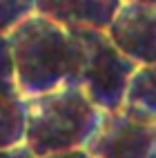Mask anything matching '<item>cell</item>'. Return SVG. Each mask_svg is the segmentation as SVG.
Masks as SVG:
<instances>
[{
    "instance_id": "1",
    "label": "cell",
    "mask_w": 156,
    "mask_h": 158,
    "mask_svg": "<svg viewBox=\"0 0 156 158\" xmlns=\"http://www.w3.org/2000/svg\"><path fill=\"white\" fill-rule=\"evenodd\" d=\"M16 87L25 98L74 85V38L65 25L31 14L7 36Z\"/></svg>"
},
{
    "instance_id": "2",
    "label": "cell",
    "mask_w": 156,
    "mask_h": 158,
    "mask_svg": "<svg viewBox=\"0 0 156 158\" xmlns=\"http://www.w3.org/2000/svg\"><path fill=\"white\" fill-rule=\"evenodd\" d=\"M103 120V109L94 105L78 85L27 98L25 145L36 158L85 149Z\"/></svg>"
},
{
    "instance_id": "3",
    "label": "cell",
    "mask_w": 156,
    "mask_h": 158,
    "mask_svg": "<svg viewBox=\"0 0 156 158\" xmlns=\"http://www.w3.org/2000/svg\"><path fill=\"white\" fill-rule=\"evenodd\" d=\"M67 29L74 38V85H78L103 111L123 105L138 65L112 43L105 29Z\"/></svg>"
},
{
    "instance_id": "4",
    "label": "cell",
    "mask_w": 156,
    "mask_h": 158,
    "mask_svg": "<svg viewBox=\"0 0 156 158\" xmlns=\"http://www.w3.org/2000/svg\"><path fill=\"white\" fill-rule=\"evenodd\" d=\"M85 149L94 158H156V116L132 102L105 109Z\"/></svg>"
},
{
    "instance_id": "5",
    "label": "cell",
    "mask_w": 156,
    "mask_h": 158,
    "mask_svg": "<svg viewBox=\"0 0 156 158\" xmlns=\"http://www.w3.org/2000/svg\"><path fill=\"white\" fill-rule=\"evenodd\" d=\"M105 31L112 43L138 67L156 62V7L123 0Z\"/></svg>"
},
{
    "instance_id": "6",
    "label": "cell",
    "mask_w": 156,
    "mask_h": 158,
    "mask_svg": "<svg viewBox=\"0 0 156 158\" xmlns=\"http://www.w3.org/2000/svg\"><path fill=\"white\" fill-rule=\"evenodd\" d=\"M123 0H36V14L65 27L107 29Z\"/></svg>"
},
{
    "instance_id": "7",
    "label": "cell",
    "mask_w": 156,
    "mask_h": 158,
    "mask_svg": "<svg viewBox=\"0 0 156 158\" xmlns=\"http://www.w3.org/2000/svg\"><path fill=\"white\" fill-rule=\"evenodd\" d=\"M27 98L18 89H0V149L25 143Z\"/></svg>"
},
{
    "instance_id": "8",
    "label": "cell",
    "mask_w": 156,
    "mask_h": 158,
    "mask_svg": "<svg viewBox=\"0 0 156 158\" xmlns=\"http://www.w3.org/2000/svg\"><path fill=\"white\" fill-rule=\"evenodd\" d=\"M125 102H132L156 116V62L154 65H143L134 71Z\"/></svg>"
},
{
    "instance_id": "9",
    "label": "cell",
    "mask_w": 156,
    "mask_h": 158,
    "mask_svg": "<svg viewBox=\"0 0 156 158\" xmlns=\"http://www.w3.org/2000/svg\"><path fill=\"white\" fill-rule=\"evenodd\" d=\"M31 14H36V0H0V36H9Z\"/></svg>"
},
{
    "instance_id": "10",
    "label": "cell",
    "mask_w": 156,
    "mask_h": 158,
    "mask_svg": "<svg viewBox=\"0 0 156 158\" xmlns=\"http://www.w3.org/2000/svg\"><path fill=\"white\" fill-rule=\"evenodd\" d=\"M0 89H18L14 76V60L7 36H0Z\"/></svg>"
},
{
    "instance_id": "11",
    "label": "cell",
    "mask_w": 156,
    "mask_h": 158,
    "mask_svg": "<svg viewBox=\"0 0 156 158\" xmlns=\"http://www.w3.org/2000/svg\"><path fill=\"white\" fill-rule=\"evenodd\" d=\"M0 158H36V154L23 143V145H16V147H5V149H0Z\"/></svg>"
},
{
    "instance_id": "12",
    "label": "cell",
    "mask_w": 156,
    "mask_h": 158,
    "mask_svg": "<svg viewBox=\"0 0 156 158\" xmlns=\"http://www.w3.org/2000/svg\"><path fill=\"white\" fill-rule=\"evenodd\" d=\"M43 158H94L87 149H74V152H62V154H51V156H43Z\"/></svg>"
},
{
    "instance_id": "13",
    "label": "cell",
    "mask_w": 156,
    "mask_h": 158,
    "mask_svg": "<svg viewBox=\"0 0 156 158\" xmlns=\"http://www.w3.org/2000/svg\"><path fill=\"white\" fill-rule=\"evenodd\" d=\"M125 2H143V5H152V7H156V0H125Z\"/></svg>"
}]
</instances>
